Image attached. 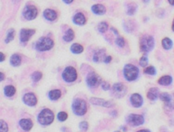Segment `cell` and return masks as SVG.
Returning a JSON list of instances; mask_svg holds the SVG:
<instances>
[{
	"label": "cell",
	"mask_w": 174,
	"mask_h": 132,
	"mask_svg": "<svg viewBox=\"0 0 174 132\" xmlns=\"http://www.w3.org/2000/svg\"><path fill=\"white\" fill-rule=\"evenodd\" d=\"M139 46L141 51H143L144 53H149L152 51L154 47V37L149 35H144L140 38Z\"/></svg>",
	"instance_id": "obj_1"
},
{
	"label": "cell",
	"mask_w": 174,
	"mask_h": 132,
	"mask_svg": "<svg viewBox=\"0 0 174 132\" xmlns=\"http://www.w3.org/2000/svg\"><path fill=\"white\" fill-rule=\"evenodd\" d=\"M54 119H55V114L50 108L43 109L38 116V122L43 125H49L53 123Z\"/></svg>",
	"instance_id": "obj_2"
},
{
	"label": "cell",
	"mask_w": 174,
	"mask_h": 132,
	"mask_svg": "<svg viewBox=\"0 0 174 132\" xmlns=\"http://www.w3.org/2000/svg\"><path fill=\"white\" fill-rule=\"evenodd\" d=\"M139 70L138 67L131 64H126L123 69V75L125 79L128 81H133L138 78Z\"/></svg>",
	"instance_id": "obj_3"
},
{
	"label": "cell",
	"mask_w": 174,
	"mask_h": 132,
	"mask_svg": "<svg viewBox=\"0 0 174 132\" xmlns=\"http://www.w3.org/2000/svg\"><path fill=\"white\" fill-rule=\"evenodd\" d=\"M54 45H55V43L51 38L47 37H43L37 42L36 49L40 52L49 51L54 48Z\"/></svg>",
	"instance_id": "obj_4"
},
{
	"label": "cell",
	"mask_w": 174,
	"mask_h": 132,
	"mask_svg": "<svg viewBox=\"0 0 174 132\" xmlns=\"http://www.w3.org/2000/svg\"><path fill=\"white\" fill-rule=\"evenodd\" d=\"M72 110L76 115L83 116L88 110L87 103L83 99L76 98V99H75L74 102L72 103Z\"/></svg>",
	"instance_id": "obj_5"
},
{
	"label": "cell",
	"mask_w": 174,
	"mask_h": 132,
	"mask_svg": "<svg viewBox=\"0 0 174 132\" xmlns=\"http://www.w3.org/2000/svg\"><path fill=\"white\" fill-rule=\"evenodd\" d=\"M62 77L64 79V81L66 82H74L77 79V72L76 69L74 67L71 66H68L64 69L63 73H62Z\"/></svg>",
	"instance_id": "obj_6"
},
{
	"label": "cell",
	"mask_w": 174,
	"mask_h": 132,
	"mask_svg": "<svg viewBox=\"0 0 174 132\" xmlns=\"http://www.w3.org/2000/svg\"><path fill=\"white\" fill-rule=\"evenodd\" d=\"M38 9L34 5H26L23 10V12H22V15L24 16V18L27 20H32L36 19L38 16Z\"/></svg>",
	"instance_id": "obj_7"
},
{
	"label": "cell",
	"mask_w": 174,
	"mask_h": 132,
	"mask_svg": "<svg viewBox=\"0 0 174 132\" xmlns=\"http://www.w3.org/2000/svg\"><path fill=\"white\" fill-rule=\"evenodd\" d=\"M86 82L89 87H97L101 84L102 80L99 75H97L94 72H90L87 76Z\"/></svg>",
	"instance_id": "obj_8"
},
{
	"label": "cell",
	"mask_w": 174,
	"mask_h": 132,
	"mask_svg": "<svg viewBox=\"0 0 174 132\" xmlns=\"http://www.w3.org/2000/svg\"><path fill=\"white\" fill-rule=\"evenodd\" d=\"M127 87L123 83H116L112 87V93L113 96L116 98H123L127 93Z\"/></svg>",
	"instance_id": "obj_9"
},
{
	"label": "cell",
	"mask_w": 174,
	"mask_h": 132,
	"mask_svg": "<svg viewBox=\"0 0 174 132\" xmlns=\"http://www.w3.org/2000/svg\"><path fill=\"white\" fill-rule=\"evenodd\" d=\"M127 121L133 126H139L144 123V118L140 114L132 113L127 117Z\"/></svg>",
	"instance_id": "obj_10"
},
{
	"label": "cell",
	"mask_w": 174,
	"mask_h": 132,
	"mask_svg": "<svg viewBox=\"0 0 174 132\" xmlns=\"http://www.w3.org/2000/svg\"><path fill=\"white\" fill-rule=\"evenodd\" d=\"M23 102L26 105L29 107H34L38 103V98L35 96L34 93L28 92L23 96Z\"/></svg>",
	"instance_id": "obj_11"
},
{
	"label": "cell",
	"mask_w": 174,
	"mask_h": 132,
	"mask_svg": "<svg viewBox=\"0 0 174 132\" xmlns=\"http://www.w3.org/2000/svg\"><path fill=\"white\" fill-rule=\"evenodd\" d=\"M36 31L34 29H21L20 32V40L21 43H26L35 34Z\"/></svg>",
	"instance_id": "obj_12"
},
{
	"label": "cell",
	"mask_w": 174,
	"mask_h": 132,
	"mask_svg": "<svg viewBox=\"0 0 174 132\" xmlns=\"http://www.w3.org/2000/svg\"><path fill=\"white\" fill-rule=\"evenodd\" d=\"M90 103L94 105L101 106V107H104V108H110L113 106V103H111L110 101H105L104 99L98 98H90Z\"/></svg>",
	"instance_id": "obj_13"
},
{
	"label": "cell",
	"mask_w": 174,
	"mask_h": 132,
	"mask_svg": "<svg viewBox=\"0 0 174 132\" xmlns=\"http://www.w3.org/2000/svg\"><path fill=\"white\" fill-rule=\"evenodd\" d=\"M130 102H131V104L134 108H140L143 105L144 100H143V98H142V96L140 94H139V93H134V94H133L131 96Z\"/></svg>",
	"instance_id": "obj_14"
},
{
	"label": "cell",
	"mask_w": 174,
	"mask_h": 132,
	"mask_svg": "<svg viewBox=\"0 0 174 132\" xmlns=\"http://www.w3.org/2000/svg\"><path fill=\"white\" fill-rule=\"evenodd\" d=\"M44 17L46 20H50V21H54L57 19L58 15H57V12L54 10H51V9H47L44 11Z\"/></svg>",
	"instance_id": "obj_15"
},
{
	"label": "cell",
	"mask_w": 174,
	"mask_h": 132,
	"mask_svg": "<svg viewBox=\"0 0 174 132\" xmlns=\"http://www.w3.org/2000/svg\"><path fill=\"white\" fill-rule=\"evenodd\" d=\"M19 125H20L21 129L26 131H29L33 126V123L30 119H20Z\"/></svg>",
	"instance_id": "obj_16"
},
{
	"label": "cell",
	"mask_w": 174,
	"mask_h": 132,
	"mask_svg": "<svg viewBox=\"0 0 174 132\" xmlns=\"http://www.w3.org/2000/svg\"><path fill=\"white\" fill-rule=\"evenodd\" d=\"M105 52H106V50L104 48H101L97 50L94 53V54L93 60L94 62H96V63H100L101 61H104V58L106 57L105 56Z\"/></svg>",
	"instance_id": "obj_17"
},
{
	"label": "cell",
	"mask_w": 174,
	"mask_h": 132,
	"mask_svg": "<svg viewBox=\"0 0 174 132\" xmlns=\"http://www.w3.org/2000/svg\"><path fill=\"white\" fill-rule=\"evenodd\" d=\"M73 23L77 25H83L87 22V19L82 13H76L73 17Z\"/></svg>",
	"instance_id": "obj_18"
},
{
	"label": "cell",
	"mask_w": 174,
	"mask_h": 132,
	"mask_svg": "<svg viewBox=\"0 0 174 132\" xmlns=\"http://www.w3.org/2000/svg\"><path fill=\"white\" fill-rule=\"evenodd\" d=\"M91 10H92L94 14L97 15H103L106 12V8L104 7V5L100 4H94L92 6Z\"/></svg>",
	"instance_id": "obj_19"
},
{
	"label": "cell",
	"mask_w": 174,
	"mask_h": 132,
	"mask_svg": "<svg viewBox=\"0 0 174 132\" xmlns=\"http://www.w3.org/2000/svg\"><path fill=\"white\" fill-rule=\"evenodd\" d=\"M159 89L158 88H150L149 90V92L147 93V98H149V100H152V101H154L156 100L158 97H159Z\"/></svg>",
	"instance_id": "obj_20"
},
{
	"label": "cell",
	"mask_w": 174,
	"mask_h": 132,
	"mask_svg": "<svg viewBox=\"0 0 174 132\" xmlns=\"http://www.w3.org/2000/svg\"><path fill=\"white\" fill-rule=\"evenodd\" d=\"M10 64L14 67H17L21 64V57H20L19 54H15L13 55H11L10 59Z\"/></svg>",
	"instance_id": "obj_21"
},
{
	"label": "cell",
	"mask_w": 174,
	"mask_h": 132,
	"mask_svg": "<svg viewBox=\"0 0 174 132\" xmlns=\"http://www.w3.org/2000/svg\"><path fill=\"white\" fill-rule=\"evenodd\" d=\"M172 82V77L170 75H164L161 76L160 78L158 80V83L161 86H169Z\"/></svg>",
	"instance_id": "obj_22"
},
{
	"label": "cell",
	"mask_w": 174,
	"mask_h": 132,
	"mask_svg": "<svg viewBox=\"0 0 174 132\" xmlns=\"http://www.w3.org/2000/svg\"><path fill=\"white\" fill-rule=\"evenodd\" d=\"M70 51H71V53H73L75 54H82V52H83V46L82 45H81L79 43H74L72 44L71 46H70Z\"/></svg>",
	"instance_id": "obj_23"
},
{
	"label": "cell",
	"mask_w": 174,
	"mask_h": 132,
	"mask_svg": "<svg viewBox=\"0 0 174 132\" xmlns=\"http://www.w3.org/2000/svg\"><path fill=\"white\" fill-rule=\"evenodd\" d=\"M4 95L6 97H8V98H11V97H13L14 95L15 94V92H16V89L14 86H6L4 87Z\"/></svg>",
	"instance_id": "obj_24"
},
{
	"label": "cell",
	"mask_w": 174,
	"mask_h": 132,
	"mask_svg": "<svg viewBox=\"0 0 174 132\" xmlns=\"http://www.w3.org/2000/svg\"><path fill=\"white\" fill-rule=\"evenodd\" d=\"M75 37V33H74V31L72 29H68L66 31V32L64 35V37H63V39L65 42H67V43H70V42H71L72 40L74 39Z\"/></svg>",
	"instance_id": "obj_25"
},
{
	"label": "cell",
	"mask_w": 174,
	"mask_h": 132,
	"mask_svg": "<svg viewBox=\"0 0 174 132\" xmlns=\"http://www.w3.org/2000/svg\"><path fill=\"white\" fill-rule=\"evenodd\" d=\"M60 97H61V92H60V90H58V89L52 90V91H50V93H49V98H50L51 100H53V101L58 100Z\"/></svg>",
	"instance_id": "obj_26"
},
{
	"label": "cell",
	"mask_w": 174,
	"mask_h": 132,
	"mask_svg": "<svg viewBox=\"0 0 174 132\" xmlns=\"http://www.w3.org/2000/svg\"><path fill=\"white\" fill-rule=\"evenodd\" d=\"M161 45H162V47H163L164 49H166V50H170V49L172 48L173 43H172V41L170 39L169 37H165L161 41Z\"/></svg>",
	"instance_id": "obj_27"
},
{
	"label": "cell",
	"mask_w": 174,
	"mask_h": 132,
	"mask_svg": "<svg viewBox=\"0 0 174 132\" xmlns=\"http://www.w3.org/2000/svg\"><path fill=\"white\" fill-rule=\"evenodd\" d=\"M137 8L138 6L135 4H128L127 5V15H134L137 11Z\"/></svg>",
	"instance_id": "obj_28"
},
{
	"label": "cell",
	"mask_w": 174,
	"mask_h": 132,
	"mask_svg": "<svg viewBox=\"0 0 174 132\" xmlns=\"http://www.w3.org/2000/svg\"><path fill=\"white\" fill-rule=\"evenodd\" d=\"M15 31L13 28H11V29L9 30V31H7V36H6V38H5L4 40L5 43H10L11 41H13L14 38H15Z\"/></svg>",
	"instance_id": "obj_29"
},
{
	"label": "cell",
	"mask_w": 174,
	"mask_h": 132,
	"mask_svg": "<svg viewBox=\"0 0 174 132\" xmlns=\"http://www.w3.org/2000/svg\"><path fill=\"white\" fill-rule=\"evenodd\" d=\"M160 99L161 101H163L164 103H171V101H172V97H171V95H169L168 93L163 92L160 95Z\"/></svg>",
	"instance_id": "obj_30"
},
{
	"label": "cell",
	"mask_w": 174,
	"mask_h": 132,
	"mask_svg": "<svg viewBox=\"0 0 174 132\" xmlns=\"http://www.w3.org/2000/svg\"><path fill=\"white\" fill-rule=\"evenodd\" d=\"M108 30V24L106 22H100L98 25V31H100V33H104L106 31Z\"/></svg>",
	"instance_id": "obj_31"
},
{
	"label": "cell",
	"mask_w": 174,
	"mask_h": 132,
	"mask_svg": "<svg viewBox=\"0 0 174 132\" xmlns=\"http://www.w3.org/2000/svg\"><path fill=\"white\" fill-rule=\"evenodd\" d=\"M43 77V74L41 73L40 71H35L34 73L32 75V79L34 82H38Z\"/></svg>",
	"instance_id": "obj_32"
},
{
	"label": "cell",
	"mask_w": 174,
	"mask_h": 132,
	"mask_svg": "<svg viewBox=\"0 0 174 132\" xmlns=\"http://www.w3.org/2000/svg\"><path fill=\"white\" fill-rule=\"evenodd\" d=\"M9 131V126L4 120L0 119V132H8Z\"/></svg>",
	"instance_id": "obj_33"
},
{
	"label": "cell",
	"mask_w": 174,
	"mask_h": 132,
	"mask_svg": "<svg viewBox=\"0 0 174 132\" xmlns=\"http://www.w3.org/2000/svg\"><path fill=\"white\" fill-rule=\"evenodd\" d=\"M116 44L120 47V48H123L125 46V44H126V41L125 39L122 37H118L116 39Z\"/></svg>",
	"instance_id": "obj_34"
},
{
	"label": "cell",
	"mask_w": 174,
	"mask_h": 132,
	"mask_svg": "<svg viewBox=\"0 0 174 132\" xmlns=\"http://www.w3.org/2000/svg\"><path fill=\"white\" fill-rule=\"evenodd\" d=\"M144 72L145 74H147V75H153L155 74L156 70H155V69H154V66H148V67H146V68L144 69Z\"/></svg>",
	"instance_id": "obj_35"
},
{
	"label": "cell",
	"mask_w": 174,
	"mask_h": 132,
	"mask_svg": "<svg viewBox=\"0 0 174 132\" xmlns=\"http://www.w3.org/2000/svg\"><path fill=\"white\" fill-rule=\"evenodd\" d=\"M57 118H58V119L61 121V122H64L65 120L67 119V118H68V114H67V113L65 112H60L58 113V115H57Z\"/></svg>",
	"instance_id": "obj_36"
},
{
	"label": "cell",
	"mask_w": 174,
	"mask_h": 132,
	"mask_svg": "<svg viewBox=\"0 0 174 132\" xmlns=\"http://www.w3.org/2000/svg\"><path fill=\"white\" fill-rule=\"evenodd\" d=\"M139 64L142 66V67H145L147 66L148 64V58L144 55V56H142L140 58V60H139Z\"/></svg>",
	"instance_id": "obj_37"
},
{
	"label": "cell",
	"mask_w": 174,
	"mask_h": 132,
	"mask_svg": "<svg viewBox=\"0 0 174 132\" xmlns=\"http://www.w3.org/2000/svg\"><path fill=\"white\" fill-rule=\"evenodd\" d=\"M79 128L80 130H82V131H88V122H86V121L80 122Z\"/></svg>",
	"instance_id": "obj_38"
},
{
	"label": "cell",
	"mask_w": 174,
	"mask_h": 132,
	"mask_svg": "<svg viewBox=\"0 0 174 132\" xmlns=\"http://www.w3.org/2000/svg\"><path fill=\"white\" fill-rule=\"evenodd\" d=\"M131 25L133 26V25H134L133 24V22L129 20V21H127V22H125L124 23V28L125 30L128 31V32H131V31H133V30L131 29L130 27H131Z\"/></svg>",
	"instance_id": "obj_39"
},
{
	"label": "cell",
	"mask_w": 174,
	"mask_h": 132,
	"mask_svg": "<svg viewBox=\"0 0 174 132\" xmlns=\"http://www.w3.org/2000/svg\"><path fill=\"white\" fill-rule=\"evenodd\" d=\"M101 87H102V89L104 90V91H108V90H110V84L108 82H105V81L101 83Z\"/></svg>",
	"instance_id": "obj_40"
},
{
	"label": "cell",
	"mask_w": 174,
	"mask_h": 132,
	"mask_svg": "<svg viewBox=\"0 0 174 132\" xmlns=\"http://www.w3.org/2000/svg\"><path fill=\"white\" fill-rule=\"evenodd\" d=\"M112 60V57L111 56H106L104 59V62L105 64H108V63H110Z\"/></svg>",
	"instance_id": "obj_41"
},
{
	"label": "cell",
	"mask_w": 174,
	"mask_h": 132,
	"mask_svg": "<svg viewBox=\"0 0 174 132\" xmlns=\"http://www.w3.org/2000/svg\"><path fill=\"white\" fill-rule=\"evenodd\" d=\"M5 59V55L2 52H0V63L1 62H4Z\"/></svg>",
	"instance_id": "obj_42"
},
{
	"label": "cell",
	"mask_w": 174,
	"mask_h": 132,
	"mask_svg": "<svg viewBox=\"0 0 174 132\" xmlns=\"http://www.w3.org/2000/svg\"><path fill=\"white\" fill-rule=\"evenodd\" d=\"M4 78H5L4 74L3 73V72H0V82L3 81L4 80Z\"/></svg>",
	"instance_id": "obj_43"
},
{
	"label": "cell",
	"mask_w": 174,
	"mask_h": 132,
	"mask_svg": "<svg viewBox=\"0 0 174 132\" xmlns=\"http://www.w3.org/2000/svg\"><path fill=\"white\" fill-rule=\"evenodd\" d=\"M65 4H71L74 0H62Z\"/></svg>",
	"instance_id": "obj_44"
},
{
	"label": "cell",
	"mask_w": 174,
	"mask_h": 132,
	"mask_svg": "<svg viewBox=\"0 0 174 132\" xmlns=\"http://www.w3.org/2000/svg\"><path fill=\"white\" fill-rule=\"evenodd\" d=\"M110 30H111V31H113L116 35H118V31L116 29V28H114V27H111Z\"/></svg>",
	"instance_id": "obj_45"
},
{
	"label": "cell",
	"mask_w": 174,
	"mask_h": 132,
	"mask_svg": "<svg viewBox=\"0 0 174 132\" xmlns=\"http://www.w3.org/2000/svg\"><path fill=\"white\" fill-rule=\"evenodd\" d=\"M168 2H169V4L171 5H172V6H174V0H167Z\"/></svg>",
	"instance_id": "obj_46"
},
{
	"label": "cell",
	"mask_w": 174,
	"mask_h": 132,
	"mask_svg": "<svg viewBox=\"0 0 174 132\" xmlns=\"http://www.w3.org/2000/svg\"><path fill=\"white\" fill-rule=\"evenodd\" d=\"M137 132H150L149 131V130H140V131H139Z\"/></svg>",
	"instance_id": "obj_47"
},
{
	"label": "cell",
	"mask_w": 174,
	"mask_h": 132,
	"mask_svg": "<svg viewBox=\"0 0 174 132\" xmlns=\"http://www.w3.org/2000/svg\"><path fill=\"white\" fill-rule=\"evenodd\" d=\"M172 30L174 31V20L173 21H172Z\"/></svg>",
	"instance_id": "obj_48"
},
{
	"label": "cell",
	"mask_w": 174,
	"mask_h": 132,
	"mask_svg": "<svg viewBox=\"0 0 174 132\" xmlns=\"http://www.w3.org/2000/svg\"><path fill=\"white\" fill-rule=\"evenodd\" d=\"M13 1H14V2H18L19 0H13Z\"/></svg>",
	"instance_id": "obj_49"
},
{
	"label": "cell",
	"mask_w": 174,
	"mask_h": 132,
	"mask_svg": "<svg viewBox=\"0 0 174 132\" xmlns=\"http://www.w3.org/2000/svg\"><path fill=\"white\" fill-rule=\"evenodd\" d=\"M115 132H120V131H115Z\"/></svg>",
	"instance_id": "obj_50"
}]
</instances>
